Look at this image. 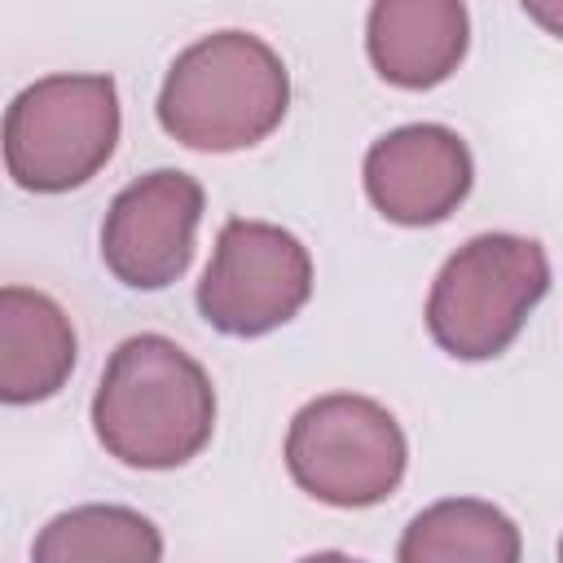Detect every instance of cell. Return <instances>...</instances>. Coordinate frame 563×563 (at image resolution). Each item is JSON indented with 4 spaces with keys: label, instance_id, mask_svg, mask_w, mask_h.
Returning a JSON list of instances; mask_svg holds the SVG:
<instances>
[{
    "label": "cell",
    "instance_id": "cell-1",
    "mask_svg": "<svg viewBox=\"0 0 563 563\" xmlns=\"http://www.w3.org/2000/svg\"><path fill=\"white\" fill-rule=\"evenodd\" d=\"M92 431L123 466H185L216 431V387L180 343L132 334L106 361L92 396Z\"/></svg>",
    "mask_w": 563,
    "mask_h": 563
},
{
    "label": "cell",
    "instance_id": "cell-2",
    "mask_svg": "<svg viewBox=\"0 0 563 563\" xmlns=\"http://www.w3.org/2000/svg\"><path fill=\"white\" fill-rule=\"evenodd\" d=\"M290 106L282 57L251 31H216L189 44L158 92V123L189 150L229 154L273 136Z\"/></svg>",
    "mask_w": 563,
    "mask_h": 563
},
{
    "label": "cell",
    "instance_id": "cell-3",
    "mask_svg": "<svg viewBox=\"0 0 563 563\" xmlns=\"http://www.w3.org/2000/svg\"><path fill=\"white\" fill-rule=\"evenodd\" d=\"M545 290L550 260L541 242L519 233H479L435 273L427 295V330L457 361H493L519 339Z\"/></svg>",
    "mask_w": 563,
    "mask_h": 563
},
{
    "label": "cell",
    "instance_id": "cell-4",
    "mask_svg": "<svg viewBox=\"0 0 563 563\" xmlns=\"http://www.w3.org/2000/svg\"><path fill=\"white\" fill-rule=\"evenodd\" d=\"M119 145V88L110 75H48L4 114V167L31 194L88 185Z\"/></svg>",
    "mask_w": 563,
    "mask_h": 563
},
{
    "label": "cell",
    "instance_id": "cell-5",
    "mask_svg": "<svg viewBox=\"0 0 563 563\" xmlns=\"http://www.w3.org/2000/svg\"><path fill=\"white\" fill-rule=\"evenodd\" d=\"M405 462L409 444L400 422L369 396H317L290 418L286 431L290 479L339 510L387 501L405 479Z\"/></svg>",
    "mask_w": 563,
    "mask_h": 563
},
{
    "label": "cell",
    "instance_id": "cell-6",
    "mask_svg": "<svg viewBox=\"0 0 563 563\" xmlns=\"http://www.w3.org/2000/svg\"><path fill=\"white\" fill-rule=\"evenodd\" d=\"M312 295L308 246L268 220H229L198 282V312L233 339L286 325Z\"/></svg>",
    "mask_w": 563,
    "mask_h": 563
},
{
    "label": "cell",
    "instance_id": "cell-7",
    "mask_svg": "<svg viewBox=\"0 0 563 563\" xmlns=\"http://www.w3.org/2000/svg\"><path fill=\"white\" fill-rule=\"evenodd\" d=\"M202 185L189 172L158 167L132 180L106 211L101 260L132 290L172 286L194 260V233L202 220Z\"/></svg>",
    "mask_w": 563,
    "mask_h": 563
},
{
    "label": "cell",
    "instance_id": "cell-8",
    "mask_svg": "<svg viewBox=\"0 0 563 563\" xmlns=\"http://www.w3.org/2000/svg\"><path fill=\"white\" fill-rule=\"evenodd\" d=\"M471 150L453 128L409 123L378 136L365 154V194L369 202L409 229L440 224L471 194Z\"/></svg>",
    "mask_w": 563,
    "mask_h": 563
},
{
    "label": "cell",
    "instance_id": "cell-9",
    "mask_svg": "<svg viewBox=\"0 0 563 563\" xmlns=\"http://www.w3.org/2000/svg\"><path fill=\"white\" fill-rule=\"evenodd\" d=\"M471 44L462 0H374L365 22V53L374 70L409 92L444 84Z\"/></svg>",
    "mask_w": 563,
    "mask_h": 563
},
{
    "label": "cell",
    "instance_id": "cell-10",
    "mask_svg": "<svg viewBox=\"0 0 563 563\" xmlns=\"http://www.w3.org/2000/svg\"><path fill=\"white\" fill-rule=\"evenodd\" d=\"M75 369L70 317L26 286L0 290V396L9 405H35L66 387Z\"/></svg>",
    "mask_w": 563,
    "mask_h": 563
},
{
    "label": "cell",
    "instance_id": "cell-11",
    "mask_svg": "<svg viewBox=\"0 0 563 563\" xmlns=\"http://www.w3.org/2000/svg\"><path fill=\"white\" fill-rule=\"evenodd\" d=\"M519 528L488 501H435L422 510L400 537V563H440V559H479V563H515Z\"/></svg>",
    "mask_w": 563,
    "mask_h": 563
},
{
    "label": "cell",
    "instance_id": "cell-12",
    "mask_svg": "<svg viewBox=\"0 0 563 563\" xmlns=\"http://www.w3.org/2000/svg\"><path fill=\"white\" fill-rule=\"evenodd\" d=\"M35 559L40 563H101V559H136V563H154L163 559V537L158 528L128 510V506H79L57 515L40 541H35Z\"/></svg>",
    "mask_w": 563,
    "mask_h": 563
},
{
    "label": "cell",
    "instance_id": "cell-13",
    "mask_svg": "<svg viewBox=\"0 0 563 563\" xmlns=\"http://www.w3.org/2000/svg\"><path fill=\"white\" fill-rule=\"evenodd\" d=\"M519 4H523V13H528L541 31H550V35L563 40V0H519Z\"/></svg>",
    "mask_w": 563,
    "mask_h": 563
},
{
    "label": "cell",
    "instance_id": "cell-14",
    "mask_svg": "<svg viewBox=\"0 0 563 563\" xmlns=\"http://www.w3.org/2000/svg\"><path fill=\"white\" fill-rule=\"evenodd\" d=\"M559 554H563V541H559Z\"/></svg>",
    "mask_w": 563,
    "mask_h": 563
}]
</instances>
